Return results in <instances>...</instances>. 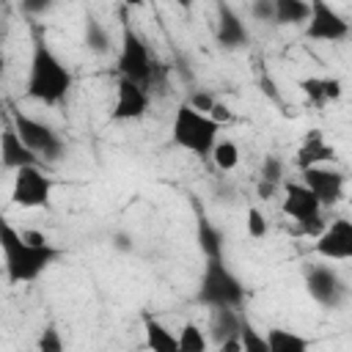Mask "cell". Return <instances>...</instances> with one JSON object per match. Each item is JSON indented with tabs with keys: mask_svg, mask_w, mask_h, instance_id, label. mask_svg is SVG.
Returning <instances> with one entry per match:
<instances>
[{
	"mask_svg": "<svg viewBox=\"0 0 352 352\" xmlns=\"http://www.w3.org/2000/svg\"><path fill=\"white\" fill-rule=\"evenodd\" d=\"M0 253H3V264H6V278L8 283H30L36 280L58 256L60 250L47 245H33L22 236V231L16 226H11V220L0 212Z\"/></svg>",
	"mask_w": 352,
	"mask_h": 352,
	"instance_id": "6da1fadb",
	"label": "cell"
},
{
	"mask_svg": "<svg viewBox=\"0 0 352 352\" xmlns=\"http://www.w3.org/2000/svg\"><path fill=\"white\" fill-rule=\"evenodd\" d=\"M72 88V72L63 66V60L50 50V44L36 36L33 52H30V69H28V88L25 94L33 102L41 104H63Z\"/></svg>",
	"mask_w": 352,
	"mask_h": 352,
	"instance_id": "7a4b0ae2",
	"label": "cell"
},
{
	"mask_svg": "<svg viewBox=\"0 0 352 352\" xmlns=\"http://www.w3.org/2000/svg\"><path fill=\"white\" fill-rule=\"evenodd\" d=\"M116 69H118V77H126V80L143 85L146 91H151L154 85H162V66L151 60L146 41L138 36V30L129 22H124V28H121Z\"/></svg>",
	"mask_w": 352,
	"mask_h": 352,
	"instance_id": "3957f363",
	"label": "cell"
},
{
	"mask_svg": "<svg viewBox=\"0 0 352 352\" xmlns=\"http://www.w3.org/2000/svg\"><path fill=\"white\" fill-rule=\"evenodd\" d=\"M198 302L206 308H245V286L226 267L223 256L206 258V267L198 283Z\"/></svg>",
	"mask_w": 352,
	"mask_h": 352,
	"instance_id": "277c9868",
	"label": "cell"
},
{
	"mask_svg": "<svg viewBox=\"0 0 352 352\" xmlns=\"http://www.w3.org/2000/svg\"><path fill=\"white\" fill-rule=\"evenodd\" d=\"M217 135H220V124L212 121L206 113L192 110L187 102L176 107V116H173V124H170V138H173L176 146H182L190 154L209 157Z\"/></svg>",
	"mask_w": 352,
	"mask_h": 352,
	"instance_id": "5b68a950",
	"label": "cell"
},
{
	"mask_svg": "<svg viewBox=\"0 0 352 352\" xmlns=\"http://www.w3.org/2000/svg\"><path fill=\"white\" fill-rule=\"evenodd\" d=\"M11 126L16 129V135L22 138V143L44 162H58L66 154V140L60 138V132L28 113L14 110L11 113Z\"/></svg>",
	"mask_w": 352,
	"mask_h": 352,
	"instance_id": "8992f818",
	"label": "cell"
},
{
	"mask_svg": "<svg viewBox=\"0 0 352 352\" xmlns=\"http://www.w3.org/2000/svg\"><path fill=\"white\" fill-rule=\"evenodd\" d=\"M283 212L294 220L297 226V234L302 236H316L322 228H324V220H322V204L319 198L314 195L311 187H305L302 182H286L283 184Z\"/></svg>",
	"mask_w": 352,
	"mask_h": 352,
	"instance_id": "52a82bcc",
	"label": "cell"
},
{
	"mask_svg": "<svg viewBox=\"0 0 352 352\" xmlns=\"http://www.w3.org/2000/svg\"><path fill=\"white\" fill-rule=\"evenodd\" d=\"M55 190V179L44 173L41 165H25L14 170V184H11V204L22 209H41L50 206Z\"/></svg>",
	"mask_w": 352,
	"mask_h": 352,
	"instance_id": "ba28073f",
	"label": "cell"
},
{
	"mask_svg": "<svg viewBox=\"0 0 352 352\" xmlns=\"http://www.w3.org/2000/svg\"><path fill=\"white\" fill-rule=\"evenodd\" d=\"M305 289L314 297V302H319L322 308H330V311L346 305V300H349L346 280L330 264H314V267H308V272H305Z\"/></svg>",
	"mask_w": 352,
	"mask_h": 352,
	"instance_id": "9c48e42d",
	"label": "cell"
},
{
	"mask_svg": "<svg viewBox=\"0 0 352 352\" xmlns=\"http://www.w3.org/2000/svg\"><path fill=\"white\" fill-rule=\"evenodd\" d=\"M305 36L314 41H344L349 36V22L327 0H311V14L305 19Z\"/></svg>",
	"mask_w": 352,
	"mask_h": 352,
	"instance_id": "30bf717a",
	"label": "cell"
},
{
	"mask_svg": "<svg viewBox=\"0 0 352 352\" xmlns=\"http://www.w3.org/2000/svg\"><path fill=\"white\" fill-rule=\"evenodd\" d=\"M300 176H302L300 182L314 190V195L319 198L322 206H336L344 198V192H346V176L338 168L311 165V168H302Z\"/></svg>",
	"mask_w": 352,
	"mask_h": 352,
	"instance_id": "8fae6325",
	"label": "cell"
},
{
	"mask_svg": "<svg viewBox=\"0 0 352 352\" xmlns=\"http://www.w3.org/2000/svg\"><path fill=\"white\" fill-rule=\"evenodd\" d=\"M314 250L324 261H346V258H352V220L349 217H336L330 226H324L316 234Z\"/></svg>",
	"mask_w": 352,
	"mask_h": 352,
	"instance_id": "7c38bea8",
	"label": "cell"
},
{
	"mask_svg": "<svg viewBox=\"0 0 352 352\" xmlns=\"http://www.w3.org/2000/svg\"><path fill=\"white\" fill-rule=\"evenodd\" d=\"M148 104H151V96L143 85H138L126 77H118L116 104H113V113H110L113 121H138L148 113Z\"/></svg>",
	"mask_w": 352,
	"mask_h": 352,
	"instance_id": "4fadbf2b",
	"label": "cell"
},
{
	"mask_svg": "<svg viewBox=\"0 0 352 352\" xmlns=\"http://www.w3.org/2000/svg\"><path fill=\"white\" fill-rule=\"evenodd\" d=\"M214 38L223 50H239L248 44L250 33L242 22V16L228 6V3H220L217 6V25H214Z\"/></svg>",
	"mask_w": 352,
	"mask_h": 352,
	"instance_id": "5bb4252c",
	"label": "cell"
},
{
	"mask_svg": "<svg viewBox=\"0 0 352 352\" xmlns=\"http://www.w3.org/2000/svg\"><path fill=\"white\" fill-rule=\"evenodd\" d=\"M0 162L8 168V170H19L25 165H38L41 160L22 143V138L16 135L14 126H6L0 132Z\"/></svg>",
	"mask_w": 352,
	"mask_h": 352,
	"instance_id": "9a60e30c",
	"label": "cell"
},
{
	"mask_svg": "<svg viewBox=\"0 0 352 352\" xmlns=\"http://www.w3.org/2000/svg\"><path fill=\"white\" fill-rule=\"evenodd\" d=\"M294 162H297L300 170L311 168V165H327V162H336V148L322 138L319 129H311L302 138V143H300V148L294 154Z\"/></svg>",
	"mask_w": 352,
	"mask_h": 352,
	"instance_id": "2e32d148",
	"label": "cell"
},
{
	"mask_svg": "<svg viewBox=\"0 0 352 352\" xmlns=\"http://www.w3.org/2000/svg\"><path fill=\"white\" fill-rule=\"evenodd\" d=\"M212 319H209V336L214 344L239 336V324H242V308H209Z\"/></svg>",
	"mask_w": 352,
	"mask_h": 352,
	"instance_id": "e0dca14e",
	"label": "cell"
},
{
	"mask_svg": "<svg viewBox=\"0 0 352 352\" xmlns=\"http://www.w3.org/2000/svg\"><path fill=\"white\" fill-rule=\"evenodd\" d=\"M143 333H146V346L154 349V352H176L179 344H176V336L154 316H143Z\"/></svg>",
	"mask_w": 352,
	"mask_h": 352,
	"instance_id": "ac0fdd59",
	"label": "cell"
},
{
	"mask_svg": "<svg viewBox=\"0 0 352 352\" xmlns=\"http://www.w3.org/2000/svg\"><path fill=\"white\" fill-rule=\"evenodd\" d=\"M198 248L204 250L206 258H220L226 248V234L206 217L198 220Z\"/></svg>",
	"mask_w": 352,
	"mask_h": 352,
	"instance_id": "d6986e66",
	"label": "cell"
},
{
	"mask_svg": "<svg viewBox=\"0 0 352 352\" xmlns=\"http://www.w3.org/2000/svg\"><path fill=\"white\" fill-rule=\"evenodd\" d=\"M275 25H302L311 14V0H272Z\"/></svg>",
	"mask_w": 352,
	"mask_h": 352,
	"instance_id": "ffe728a7",
	"label": "cell"
},
{
	"mask_svg": "<svg viewBox=\"0 0 352 352\" xmlns=\"http://www.w3.org/2000/svg\"><path fill=\"white\" fill-rule=\"evenodd\" d=\"M82 41L88 47V52L94 55H107L110 52V33L107 28L96 19V16H85V25H82Z\"/></svg>",
	"mask_w": 352,
	"mask_h": 352,
	"instance_id": "44dd1931",
	"label": "cell"
},
{
	"mask_svg": "<svg viewBox=\"0 0 352 352\" xmlns=\"http://www.w3.org/2000/svg\"><path fill=\"white\" fill-rule=\"evenodd\" d=\"M267 346L270 352H305L308 349V338L292 333V330H283V327H272L267 330Z\"/></svg>",
	"mask_w": 352,
	"mask_h": 352,
	"instance_id": "7402d4cb",
	"label": "cell"
},
{
	"mask_svg": "<svg viewBox=\"0 0 352 352\" xmlns=\"http://www.w3.org/2000/svg\"><path fill=\"white\" fill-rule=\"evenodd\" d=\"M209 157H212L217 170H234L239 165V146L234 140H220L217 138L212 151H209Z\"/></svg>",
	"mask_w": 352,
	"mask_h": 352,
	"instance_id": "603a6c76",
	"label": "cell"
},
{
	"mask_svg": "<svg viewBox=\"0 0 352 352\" xmlns=\"http://www.w3.org/2000/svg\"><path fill=\"white\" fill-rule=\"evenodd\" d=\"M176 344H179L182 352H204L209 346V338L195 322H184L179 336H176Z\"/></svg>",
	"mask_w": 352,
	"mask_h": 352,
	"instance_id": "cb8c5ba5",
	"label": "cell"
},
{
	"mask_svg": "<svg viewBox=\"0 0 352 352\" xmlns=\"http://www.w3.org/2000/svg\"><path fill=\"white\" fill-rule=\"evenodd\" d=\"M239 341H242V352H270L267 338L258 336V330L248 322V316H242V324H239Z\"/></svg>",
	"mask_w": 352,
	"mask_h": 352,
	"instance_id": "d4e9b609",
	"label": "cell"
},
{
	"mask_svg": "<svg viewBox=\"0 0 352 352\" xmlns=\"http://www.w3.org/2000/svg\"><path fill=\"white\" fill-rule=\"evenodd\" d=\"M245 228H248L250 239H264L270 234V223H267V217H264V212L258 206H250L245 212Z\"/></svg>",
	"mask_w": 352,
	"mask_h": 352,
	"instance_id": "484cf974",
	"label": "cell"
},
{
	"mask_svg": "<svg viewBox=\"0 0 352 352\" xmlns=\"http://www.w3.org/2000/svg\"><path fill=\"white\" fill-rule=\"evenodd\" d=\"M297 85H300V91L308 96L311 104H316V107L327 104V96H324V77H302Z\"/></svg>",
	"mask_w": 352,
	"mask_h": 352,
	"instance_id": "4316f807",
	"label": "cell"
},
{
	"mask_svg": "<svg viewBox=\"0 0 352 352\" xmlns=\"http://www.w3.org/2000/svg\"><path fill=\"white\" fill-rule=\"evenodd\" d=\"M283 170H286L283 160H280L278 154H267L264 162H261V173H258V179H267V182L280 184V182H283Z\"/></svg>",
	"mask_w": 352,
	"mask_h": 352,
	"instance_id": "83f0119b",
	"label": "cell"
},
{
	"mask_svg": "<svg viewBox=\"0 0 352 352\" xmlns=\"http://www.w3.org/2000/svg\"><path fill=\"white\" fill-rule=\"evenodd\" d=\"M214 102H217V96L209 94V91H204V88H198V91H192V94L187 96V104H190L192 110H198V113H206V116H209V110H212Z\"/></svg>",
	"mask_w": 352,
	"mask_h": 352,
	"instance_id": "f1b7e54d",
	"label": "cell"
},
{
	"mask_svg": "<svg viewBox=\"0 0 352 352\" xmlns=\"http://www.w3.org/2000/svg\"><path fill=\"white\" fill-rule=\"evenodd\" d=\"M38 349L41 352H60L63 349V338L55 327H47L41 336H38Z\"/></svg>",
	"mask_w": 352,
	"mask_h": 352,
	"instance_id": "f546056e",
	"label": "cell"
},
{
	"mask_svg": "<svg viewBox=\"0 0 352 352\" xmlns=\"http://www.w3.org/2000/svg\"><path fill=\"white\" fill-rule=\"evenodd\" d=\"M250 16L256 22H272L275 19V6L272 0H250Z\"/></svg>",
	"mask_w": 352,
	"mask_h": 352,
	"instance_id": "4dcf8cb0",
	"label": "cell"
},
{
	"mask_svg": "<svg viewBox=\"0 0 352 352\" xmlns=\"http://www.w3.org/2000/svg\"><path fill=\"white\" fill-rule=\"evenodd\" d=\"M52 6H55V0H19V8L28 16H44L52 11Z\"/></svg>",
	"mask_w": 352,
	"mask_h": 352,
	"instance_id": "1f68e13d",
	"label": "cell"
},
{
	"mask_svg": "<svg viewBox=\"0 0 352 352\" xmlns=\"http://www.w3.org/2000/svg\"><path fill=\"white\" fill-rule=\"evenodd\" d=\"M209 118H212V121H217V124L223 126V124H228V121L234 118V113H231V107H228L226 102H220V99H217V102L212 104V110H209Z\"/></svg>",
	"mask_w": 352,
	"mask_h": 352,
	"instance_id": "d6a6232c",
	"label": "cell"
},
{
	"mask_svg": "<svg viewBox=\"0 0 352 352\" xmlns=\"http://www.w3.org/2000/svg\"><path fill=\"white\" fill-rule=\"evenodd\" d=\"M341 94H344V82L338 77H324V96H327V102L341 99Z\"/></svg>",
	"mask_w": 352,
	"mask_h": 352,
	"instance_id": "836d02e7",
	"label": "cell"
},
{
	"mask_svg": "<svg viewBox=\"0 0 352 352\" xmlns=\"http://www.w3.org/2000/svg\"><path fill=\"white\" fill-rule=\"evenodd\" d=\"M278 187L280 184H275V182H267V179H258V184H256V195L261 198V201H270L275 192H278Z\"/></svg>",
	"mask_w": 352,
	"mask_h": 352,
	"instance_id": "e575fe53",
	"label": "cell"
},
{
	"mask_svg": "<svg viewBox=\"0 0 352 352\" xmlns=\"http://www.w3.org/2000/svg\"><path fill=\"white\" fill-rule=\"evenodd\" d=\"M258 85H261V91H264V94H267L272 102H278V99H280V94H278V85H275V80H272L270 74H264V77L258 80Z\"/></svg>",
	"mask_w": 352,
	"mask_h": 352,
	"instance_id": "d590c367",
	"label": "cell"
},
{
	"mask_svg": "<svg viewBox=\"0 0 352 352\" xmlns=\"http://www.w3.org/2000/svg\"><path fill=\"white\" fill-rule=\"evenodd\" d=\"M217 346H220L223 352H242V341H239V336H231V338L220 341Z\"/></svg>",
	"mask_w": 352,
	"mask_h": 352,
	"instance_id": "8d00e7d4",
	"label": "cell"
},
{
	"mask_svg": "<svg viewBox=\"0 0 352 352\" xmlns=\"http://www.w3.org/2000/svg\"><path fill=\"white\" fill-rule=\"evenodd\" d=\"M22 236H25L28 242H33V245H47V236H44L41 231H30V228H28V231H22Z\"/></svg>",
	"mask_w": 352,
	"mask_h": 352,
	"instance_id": "74e56055",
	"label": "cell"
},
{
	"mask_svg": "<svg viewBox=\"0 0 352 352\" xmlns=\"http://www.w3.org/2000/svg\"><path fill=\"white\" fill-rule=\"evenodd\" d=\"M113 239H116V242H113V245H116V248H118V250H124V253H129V250H132V239H129V236H126V234H116V236H113Z\"/></svg>",
	"mask_w": 352,
	"mask_h": 352,
	"instance_id": "f35d334b",
	"label": "cell"
},
{
	"mask_svg": "<svg viewBox=\"0 0 352 352\" xmlns=\"http://www.w3.org/2000/svg\"><path fill=\"white\" fill-rule=\"evenodd\" d=\"M148 0H124V6L126 8H140V6H146Z\"/></svg>",
	"mask_w": 352,
	"mask_h": 352,
	"instance_id": "ab89813d",
	"label": "cell"
},
{
	"mask_svg": "<svg viewBox=\"0 0 352 352\" xmlns=\"http://www.w3.org/2000/svg\"><path fill=\"white\" fill-rule=\"evenodd\" d=\"M173 3H176V6H179V8H184V11H190V8H192V3H195V0H173Z\"/></svg>",
	"mask_w": 352,
	"mask_h": 352,
	"instance_id": "60d3db41",
	"label": "cell"
},
{
	"mask_svg": "<svg viewBox=\"0 0 352 352\" xmlns=\"http://www.w3.org/2000/svg\"><path fill=\"white\" fill-rule=\"evenodd\" d=\"M6 74V52H3V47H0V77Z\"/></svg>",
	"mask_w": 352,
	"mask_h": 352,
	"instance_id": "b9f144b4",
	"label": "cell"
}]
</instances>
